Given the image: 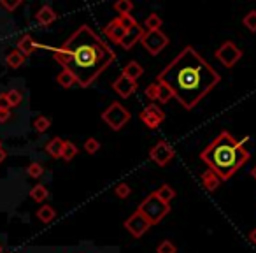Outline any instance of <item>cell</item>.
Instances as JSON below:
<instances>
[{
    "label": "cell",
    "instance_id": "4",
    "mask_svg": "<svg viewBox=\"0 0 256 253\" xmlns=\"http://www.w3.org/2000/svg\"><path fill=\"white\" fill-rule=\"evenodd\" d=\"M137 211H139V213L142 214V216L146 218L151 225H156L168 214V211H170V204H165L164 200H162L160 197L153 192L139 204V209Z\"/></svg>",
    "mask_w": 256,
    "mask_h": 253
},
{
    "label": "cell",
    "instance_id": "36",
    "mask_svg": "<svg viewBox=\"0 0 256 253\" xmlns=\"http://www.w3.org/2000/svg\"><path fill=\"white\" fill-rule=\"evenodd\" d=\"M158 92H160V86H158V83H153L146 88V97L150 100H158Z\"/></svg>",
    "mask_w": 256,
    "mask_h": 253
},
{
    "label": "cell",
    "instance_id": "13",
    "mask_svg": "<svg viewBox=\"0 0 256 253\" xmlns=\"http://www.w3.org/2000/svg\"><path fill=\"white\" fill-rule=\"evenodd\" d=\"M56 18H58V15L54 13V9L51 8V6H42L36 15L37 23L42 27H50L51 23L56 22Z\"/></svg>",
    "mask_w": 256,
    "mask_h": 253
},
{
    "label": "cell",
    "instance_id": "2",
    "mask_svg": "<svg viewBox=\"0 0 256 253\" xmlns=\"http://www.w3.org/2000/svg\"><path fill=\"white\" fill-rule=\"evenodd\" d=\"M158 83H164L174 93L184 109H195L198 102L220 85L221 76L204 60L198 51L186 46L164 71L158 74Z\"/></svg>",
    "mask_w": 256,
    "mask_h": 253
},
{
    "label": "cell",
    "instance_id": "35",
    "mask_svg": "<svg viewBox=\"0 0 256 253\" xmlns=\"http://www.w3.org/2000/svg\"><path fill=\"white\" fill-rule=\"evenodd\" d=\"M146 111H148L150 114H153L154 118H158L160 121H164V120H165V113L160 109V107L156 106V104H150V106L146 107Z\"/></svg>",
    "mask_w": 256,
    "mask_h": 253
},
{
    "label": "cell",
    "instance_id": "32",
    "mask_svg": "<svg viewBox=\"0 0 256 253\" xmlns=\"http://www.w3.org/2000/svg\"><path fill=\"white\" fill-rule=\"evenodd\" d=\"M118 22H120V25L123 27L124 30H132L134 27H137V22L136 18H134L132 15H123L118 18Z\"/></svg>",
    "mask_w": 256,
    "mask_h": 253
},
{
    "label": "cell",
    "instance_id": "27",
    "mask_svg": "<svg viewBox=\"0 0 256 253\" xmlns=\"http://www.w3.org/2000/svg\"><path fill=\"white\" fill-rule=\"evenodd\" d=\"M162 18L158 15H150L146 18V32H151V30H160L162 29Z\"/></svg>",
    "mask_w": 256,
    "mask_h": 253
},
{
    "label": "cell",
    "instance_id": "1",
    "mask_svg": "<svg viewBox=\"0 0 256 253\" xmlns=\"http://www.w3.org/2000/svg\"><path fill=\"white\" fill-rule=\"evenodd\" d=\"M39 48L50 50L54 60L74 76L81 88L92 86L116 60L114 51L88 25L79 27L60 48L42 44H39Z\"/></svg>",
    "mask_w": 256,
    "mask_h": 253
},
{
    "label": "cell",
    "instance_id": "42",
    "mask_svg": "<svg viewBox=\"0 0 256 253\" xmlns=\"http://www.w3.org/2000/svg\"><path fill=\"white\" fill-rule=\"evenodd\" d=\"M6 158H8V153H6L4 148H0V164H2V162H4Z\"/></svg>",
    "mask_w": 256,
    "mask_h": 253
},
{
    "label": "cell",
    "instance_id": "45",
    "mask_svg": "<svg viewBox=\"0 0 256 253\" xmlns=\"http://www.w3.org/2000/svg\"><path fill=\"white\" fill-rule=\"evenodd\" d=\"M0 148H2V143H0Z\"/></svg>",
    "mask_w": 256,
    "mask_h": 253
},
{
    "label": "cell",
    "instance_id": "28",
    "mask_svg": "<svg viewBox=\"0 0 256 253\" xmlns=\"http://www.w3.org/2000/svg\"><path fill=\"white\" fill-rule=\"evenodd\" d=\"M158 86H160V92H158V100H160L162 104L170 102V99H174V93L170 92V88H168L167 85H164V83H158Z\"/></svg>",
    "mask_w": 256,
    "mask_h": 253
},
{
    "label": "cell",
    "instance_id": "29",
    "mask_svg": "<svg viewBox=\"0 0 256 253\" xmlns=\"http://www.w3.org/2000/svg\"><path fill=\"white\" fill-rule=\"evenodd\" d=\"M6 95H8L9 106H11V107L20 106V104H22V100H23V93L20 92V90H9V92H6Z\"/></svg>",
    "mask_w": 256,
    "mask_h": 253
},
{
    "label": "cell",
    "instance_id": "20",
    "mask_svg": "<svg viewBox=\"0 0 256 253\" xmlns=\"http://www.w3.org/2000/svg\"><path fill=\"white\" fill-rule=\"evenodd\" d=\"M139 118H140V121H142V123L146 125L148 129H151V130L158 129V127H160V123H162V121L158 120V118H154L153 114H150L146 109H142V111H140Z\"/></svg>",
    "mask_w": 256,
    "mask_h": 253
},
{
    "label": "cell",
    "instance_id": "3",
    "mask_svg": "<svg viewBox=\"0 0 256 253\" xmlns=\"http://www.w3.org/2000/svg\"><path fill=\"white\" fill-rule=\"evenodd\" d=\"M200 158L221 181H226L251 158V153L244 148L242 141H237L230 132L223 130L200 153Z\"/></svg>",
    "mask_w": 256,
    "mask_h": 253
},
{
    "label": "cell",
    "instance_id": "33",
    "mask_svg": "<svg viewBox=\"0 0 256 253\" xmlns=\"http://www.w3.org/2000/svg\"><path fill=\"white\" fill-rule=\"evenodd\" d=\"M98 150H100V143L95 139V137H90V139L84 141V151H86V153L93 155V153H96Z\"/></svg>",
    "mask_w": 256,
    "mask_h": 253
},
{
    "label": "cell",
    "instance_id": "8",
    "mask_svg": "<svg viewBox=\"0 0 256 253\" xmlns=\"http://www.w3.org/2000/svg\"><path fill=\"white\" fill-rule=\"evenodd\" d=\"M174 155H176L174 150H172L167 141H160V143H156L150 150V158L156 165H160V167H165V165L174 158Z\"/></svg>",
    "mask_w": 256,
    "mask_h": 253
},
{
    "label": "cell",
    "instance_id": "22",
    "mask_svg": "<svg viewBox=\"0 0 256 253\" xmlns=\"http://www.w3.org/2000/svg\"><path fill=\"white\" fill-rule=\"evenodd\" d=\"M48 195H50V192L44 185H36L30 190V197H32L34 202H42V200L48 199Z\"/></svg>",
    "mask_w": 256,
    "mask_h": 253
},
{
    "label": "cell",
    "instance_id": "39",
    "mask_svg": "<svg viewBox=\"0 0 256 253\" xmlns=\"http://www.w3.org/2000/svg\"><path fill=\"white\" fill-rule=\"evenodd\" d=\"M0 109H11V106H9V100H8V95H6V93H0Z\"/></svg>",
    "mask_w": 256,
    "mask_h": 253
},
{
    "label": "cell",
    "instance_id": "21",
    "mask_svg": "<svg viewBox=\"0 0 256 253\" xmlns=\"http://www.w3.org/2000/svg\"><path fill=\"white\" fill-rule=\"evenodd\" d=\"M56 83L62 86V88H70V86L78 85V83H76V78H74V76H72L68 71H65V69L60 72V74L56 76Z\"/></svg>",
    "mask_w": 256,
    "mask_h": 253
},
{
    "label": "cell",
    "instance_id": "37",
    "mask_svg": "<svg viewBox=\"0 0 256 253\" xmlns=\"http://www.w3.org/2000/svg\"><path fill=\"white\" fill-rule=\"evenodd\" d=\"M130 186L126 185V183H121V185H118L116 186V195L120 197V199H126L128 195H130Z\"/></svg>",
    "mask_w": 256,
    "mask_h": 253
},
{
    "label": "cell",
    "instance_id": "43",
    "mask_svg": "<svg viewBox=\"0 0 256 253\" xmlns=\"http://www.w3.org/2000/svg\"><path fill=\"white\" fill-rule=\"evenodd\" d=\"M251 176H252V178H254V179H256V165H254V167H252V169H251Z\"/></svg>",
    "mask_w": 256,
    "mask_h": 253
},
{
    "label": "cell",
    "instance_id": "34",
    "mask_svg": "<svg viewBox=\"0 0 256 253\" xmlns=\"http://www.w3.org/2000/svg\"><path fill=\"white\" fill-rule=\"evenodd\" d=\"M156 251L158 253H178V248H176L170 241H164V242H160V244H158Z\"/></svg>",
    "mask_w": 256,
    "mask_h": 253
},
{
    "label": "cell",
    "instance_id": "41",
    "mask_svg": "<svg viewBox=\"0 0 256 253\" xmlns=\"http://www.w3.org/2000/svg\"><path fill=\"white\" fill-rule=\"evenodd\" d=\"M249 241H251V242H252V244H254V246H256V227H254V228H252V230H251V232H249Z\"/></svg>",
    "mask_w": 256,
    "mask_h": 253
},
{
    "label": "cell",
    "instance_id": "38",
    "mask_svg": "<svg viewBox=\"0 0 256 253\" xmlns=\"http://www.w3.org/2000/svg\"><path fill=\"white\" fill-rule=\"evenodd\" d=\"M0 6L6 9V11H14L16 8L22 6V0H14V2H8V0H0Z\"/></svg>",
    "mask_w": 256,
    "mask_h": 253
},
{
    "label": "cell",
    "instance_id": "11",
    "mask_svg": "<svg viewBox=\"0 0 256 253\" xmlns=\"http://www.w3.org/2000/svg\"><path fill=\"white\" fill-rule=\"evenodd\" d=\"M104 34H106L107 37H109L112 43L116 44H121V41H123L124 34H126V30L123 29V27L120 25V22L116 20H112V22H109L106 25V29H104Z\"/></svg>",
    "mask_w": 256,
    "mask_h": 253
},
{
    "label": "cell",
    "instance_id": "5",
    "mask_svg": "<svg viewBox=\"0 0 256 253\" xmlns=\"http://www.w3.org/2000/svg\"><path fill=\"white\" fill-rule=\"evenodd\" d=\"M102 120L109 125L112 130H121L124 125L130 120V113L124 106H121L120 102H112L109 104L106 111L102 113Z\"/></svg>",
    "mask_w": 256,
    "mask_h": 253
},
{
    "label": "cell",
    "instance_id": "10",
    "mask_svg": "<svg viewBox=\"0 0 256 253\" xmlns=\"http://www.w3.org/2000/svg\"><path fill=\"white\" fill-rule=\"evenodd\" d=\"M112 90L121 97V99H128V97L132 95V93L137 90V83L132 81V79H128L126 76L121 74L120 78L112 83Z\"/></svg>",
    "mask_w": 256,
    "mask_h": 253
},
{
    "label": "cell",
    "instance_id": "14",
    "mask_svg": "<svg viewBox=\"0 0 256 253\" xmlns=\"http://www.w3.org/2000/svg\"><path fill=\"white\" fill-rule=\"evenodd\" d=\"M36 50H39V43H36L32 36L25 34V36H22V37L18 39V51H20V53L25 55V57L32 55Z\"/></svg>",
    "mask_w": 256,
    "mask_h": 253
},
{
    "label": "cell",
    "instance_id": "9",
    "mask_svg": "<svg viewBox=\"0 0 256 253\" xmlns=\"http://www.w3.org/2000/svg\"><path fill=\"white\" fill-rule=\"evenodd\" d=\"M150 227H151V223L139 213V211H136L132 216L126 218V221H124V228H126L134 237H140L142 234H146V232L150 230Z\"/></svg>",
    "mask_w": 256,
    "mask_h": 253
},
{
    "label": "cell",
    "instance_id": "18",
    "mask_svg": "<svg viewBox=\"0 0 256 253\" xmlns=\"http://www.w3.org/2000/svg\"><path fill=\"white\" fill-rule=\"evenodd\" d=\"M25 60H26V57L23 53H20L18 50H12L11 53H8V57H6V64L11 69H20L25 64Z\"/></svg>",
    "mask_w": 256,
    "mask_h": 253
},
{
    "label": "cell",
    "instance_id": "24",
    "mask_svg": "<svg viewBox=\"0 0 256 253\" xmlns=\"http://www.w3.org/2000/svg\"><path fill=\"white\" fill-rule=\"evenodd\" d=\"M78 146H76L74 143H70V141H65L64 143V150H62V158H64L65 162H70L72 158L78 155Z\"/></svg>",
    "mask_w": 256,
    "mask_h": 253
},
{
    "label": "cell",
    "instance_id": "17",
    "mask_svg": "<svg viewBox=\"0 0 256 253\" xmlns=\"http://www.w3.org/2000/svg\"><path fill=\"white\" fill-rule=\"evenodd\" d=\"M64 139L60 137H53L50 143L46 144V151L51 158H62V150H64Z\"/></svg>",
    "mask_w": 256,
    "mask_h": 253
},
{
    "label": "cell",
    "instance_id": "25",
    "mask_svg": "<svg viewBox=\"0 0 256 253\" xmlns=\"http://www.w3.org/2000/svg\"><path fill=\"white\" fill-rule=\"evenodd\" d=\"M50 127H51V120H50V118L37 116L36 120H34V129H36V132L44 134V132H48V130H50Z\"/></svg>",
    "mask_w": 256,
    "mask_h": 253
},
{
    "label": "cell",
    "instance_id": "26",
    "mask_svg": "<svg viewBox=\"0 0 256 253\" xmlns=\"http://www.w3.org/2000/svg\"><path fill=\"white\" fill-rule=\"evenodd\" d=\"M134 9V4L130 2V0H120V2H116L114 4V11H118V15L123 16V15H130Z\"/></svg>",
    "mask_w": 256,
    "mask_h": 253
},
{
    "label": "cell",
    "instance_id": "16",
    "mask_svg": "<svg viewBox=\"0 0 256 253\" xmlns=\"http://www.w3.org/2000/svg\"><path fill=\"white\" fill-rule=\"evenodd\" d=\"M200 179H202V185L206 186V190H209V192H214V190L221 185V179L218 178V176L214 174L210 169H207V171L200 176Z\"/></svg>",
    "mask_w": 256,
    "mask_h": 253
},
{
    "label": "cell",
    "instance_id": "44",
    "mask_svg": "<svg viewBox=\"0 0 256 253\" xmlns=\"http://www.w3.org/2000/svg\"><path fill=\"white\" fill-rule=\"evenodd\" d=\"M0 253H2V244H0Z\"/></svg>",
    "mask_w": 256,
    "mask_h": 253
},
{
    "label": "cell",
    "instance_id": "12",
    "mask_svg": "<svg viewBox=\"0 0 256 253\" xmlns=\"http://www.w3.org/2000/svg\"><path fill=\"white\" fill-rule=\"evenodd\" d=\"M142 34H144V29H140L139 25L134 27L132 30H126V34H124V37H123V41H121L120 46H123L124 50H132L137 43H140Z\"/></svg>",
    "mask_w": 256,
    "mask_h": 253
},
{
    "label": "cell",
    "instance_id": "7",
    "mask_svg": "<svg viewBox=\"0 0 256 253\" xmlns=\"http://www.w3.org/2000/svg\"><path fill=\"white\" fill-rule=\"evenodd\" d=\"M240 57H242V51L238 50V48L235 46V43H232V41H226V43H223L216 50V58L226 69L234 67V65L237 64L238 60H240Z\"/></svg>",
    "mask_w": 256,
    "mask_h": 253
},
{
    "label": "cell",
    "instance_id": "6",
    "mask_svg": "<svg viewBox=\"0 0 256 253\" xmlns=\"http://www.w3.org/2000/svg\"><path fill=\"white\" fill-rule=\"evenodd\" d=\"M140 44L148 53L156 57V55H160V51H164L168 46V37L162 30H151V32L144 30L142 37H140Z\"/></svg>",
    "mask_w": 256,
    "mask_h": 253
},
{
    "label": "cell",
    "instance_id": "19",
    "mask_svg": "<svg viewBox=\"0 0 256 253\" xmlns=\"http://www.w3.org/2000/svg\"><path fill=\"white\" fill-rule=\"evenodd\" d=\"M37 218H39L42 223H50V221H53L54 218H56V211L51 206H40L39 211H37Z\"/></svg>",
    "mask_w": 256,
    "mask_h": 253
},
{
    "label": "cell",
    "instance_id": "40",
    "mask_svg": "<svg viewBox=\"0 0 256 253\" xmlns=\"http://www.w3.org/2000/svg\"><path fill=\"white\" fill-rule=\"evenodd\" d=\"M9 118H11V109H0V123H6Z\"/></svg>",
    "mask_w": 256,
    "mask_h": 253
},
{
    "label": "cell",
    "instance_id": "15",
    "mask_svg": "<svg viewBox=\"0 0 256 253\" xmlns=\"http://www.w3.org/2000/svg\"><path fill=\"white\" fill-rule=\"evenodd\" d=\"M142 74H144L142 65H140L139 62H136V60L128 62V64L123 67V76H126V78L132 79V81H137V79H139Z\"/></svg>",
    "mask_w": 256,
    "mask_h": 253
},
{
    "label": "cell",
    "instance_id": "31",
    "mask_svg": "<svg viewBox=\"0 0 256 253\" xmlns=\"http://www.w3.org/2000/svg\"><path fill=\"white\" fill-rule=\"evenodd\" d=\"M242 23H244V27L249 32H256V11H249L248 15L244 16Z\"/></svg>",
    "mask_w": 256,
    "mask_h": 253
},
{
    "label": "cell",
    "instance_id": "30",
    "mask_svg": "<svg viewBox=\"0 0 256 253\" xmlns=\"http://www.w3.org/2000/svg\"><path fill=\"white\" fill-rule=\"evenodd\" d=\"M26 174H28L30 178H40V176L44 174L42 164H39V162H32V164L26 167Z\"/></svg>",
    "mask_w": 256,
    "mask_h": 253
},
{
    "label": "cell",
    "instance_id": "23",
    "mask_svg": "<svg viewBox=\"0 0 256 253\" xmlns=\"http://www.w3.org/2000/svg\"><path fill=\"white\" fill-rule=\"evenodd\" d=\"M156 193L158 197H160L162 200H164L165 204H170V200L174 199L176 197V192H174V188H172V186H168V185H162L160 188L156 190Z\"/></svg>",
    "mask_w": 256,
    "mask_h": 253
}]
</instances>
